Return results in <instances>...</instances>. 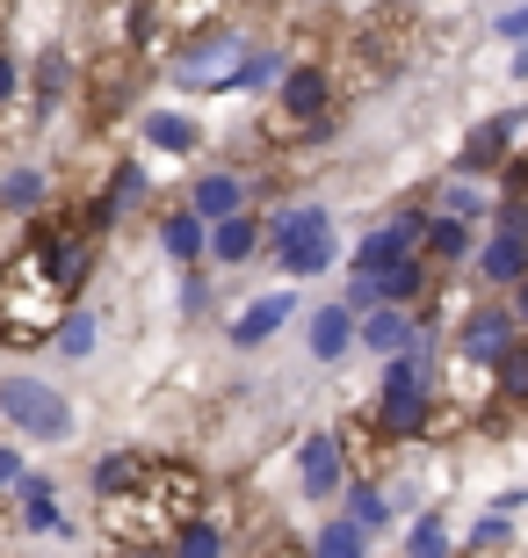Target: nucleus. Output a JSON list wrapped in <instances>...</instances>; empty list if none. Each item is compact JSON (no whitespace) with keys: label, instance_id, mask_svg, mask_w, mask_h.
<instances>
[{"label":"nucleus","instance_id":"nucleus-13","mask_svg":"<svg viewBox=\"0 0 528 558\" xmlns=\"http://www.w3.org/2000/svg\"><path fill=\"white\" fill-rule=\"evenodd\" d=\"M240 210H246L240 174H204V182L188 189V218H204V226H224V218H240Z\"/></svg>","mask_w":528,"mask_h":558},{"label":"nucleus","instance_id":"nucleus-9","mask_svg":"<svg viewBox=\"0 0 528 558\" xmlns=\"http://www.w3.org/2000/svg\"><path fill=\"white\" fill-rule=\"evenodd\" d=\"M275 81H283V87H275V102H283L290 124H319L326 102H333V73H326V65H283Z\"/></svg>","mask_w":528,"mask_h":558},{"label":"nucleus","instance_id":"nucleus-24","mask_svg":"<svg viewBox=\"0 0 528 558\" xmlns=\"http://www.w3.org/2000/svg\"><path fill=\"white\" fill-rule=\"evenodd\" d=\"M492 385H500V399H528V333L507 341V355L492 363Z\"/></svg>","mask_w":528,"mask_h":558},{"label":"nucleus","instance_id":"nucleus-2","mask_svg":"<svg viewBox=\"0 0 528 558\" xmlns=\"http://www.w3.org/2000/svg\"><path fill=\"white\" fill-rule=\"evenodd\" d=\"M59 319H65V298L44 276V240L29 232V247L8 254V269H0V341L8 349H44Z\"/></svg>","mask_w":528,"mask_h":558},{"label":"nucleus","instance_id":"nucleus-26","mask_svg":"<svg viewBox=\"0 0 528 558\" xmlns=\"http://www.w3.org/2000/svg\"><path fill=\"white\" fill-rule=\"evenodd\" d=\"M167 544H174V558H224V530H218V522H204V515L182 522Z\"/></svg>","mask_w":528,"mask_h":558},{"label":"nucleus","instance_id":"nucleus-11","mask_svg":"<svg viewBox=\"0 0 528 558\" xmlns=\"http://www.w3.org/2000/svg\"><path fill=\"white\" fill-rule=\"evenodd\" d=\"M470 269L486 276V283L514 290L528 276V240H521V232H486V247H470Z\"/></svg>","mask_w":528,"mask_h":558},{"label":"nucleus","instance_id":"nucleus-29","mask_svg":"<svg viewBox=\"0 0 528 558\" xmlns=\"http://www.w3.org/2000/svg\"><path fill=\"white\" fill-rule=\"evenodd\" d=\"M51 349L59 355H87L95 349V312H65L59 327H51Z\"/></svg>","mask_w":528,"mask_h":558},{"label":"nucleus","instance_id":"nucleus-20","mask_svg":"<svg viewBox=\"0 0 528 558\" xmlns=\"http://www.w3.org/2000/svg\"><path fill=\"white\" fill-rule=\"evenodd\" d=\"M145 145H160V153H196V117H182V109H152L145 117Z\"/></svg>","mask_w":528,"mask_h":558},{"label":"nucleus","instance_id":"nucleus-31","mask_svg":"<svg viewBox=\"0 0 528 558\" xmlns=\"http://www.w3.org/2000/svg\"><path fill=\"white\" fill-rule=\"evenodd\" d=\"M406 558H449V530L434 515L413 522V537H406Z\"/></svg>","mask_w":528,"mask_h":558},{"label":"nucleus","instance_id":"nucleus-10","mask_svg":"<svg viewBox=\"0 0 528 558\" xmlns=\"http://www.w3.org/2000/svg\"><path fill=\"white\" fill-rule=\"evenodd\" d=\"M528 117L514 109V117H492V124H478L464 138V153H456V182H470V174H492V167H507V138H521Z\"/></svg>","mask_w":528,"mask_h":558},{"label":"nucleus","instance_id":"nucleus-30","mask_svg":"<svg viewBox=\"0 0 528 558\" xmlns=\"http://www.w3.org/2000/svg\"><path fill=\"white\" fill-rule=\"evenodd\" d=\"M486 210H492V204H486L470 182H449V189H442V218H456V226H478Z\"/></svg>","mask_w":528,"mask_h":558},{"label":"nucleus","instance_id":"nucleus-25","mask_svg":"<svg viewBox=\"0 0 528 558\" xmlns=\"http://www.w3.org/2000/svg\"><path fill=\"white\" fill-rule=\"evenodd\" d=\"M311 558H369V530H355V522H326L319 544H311Z\"/></svg>","mask_w":528,"mask_h":558},{"label":"nucleus","instance_id":"nucleus-18","mask_svg":"<svg viewBox=\"0 0 528 558\" xmlns=\"http://www.w3.org/2000/svg\"><path fill=\"white\" fill-rule=\"evenodd\" d=\"M290 312H297V305H290L283 290H275V298H254V305H246L240 319H232V341H240V349H254V341H268V333L283 327Z\"/></svg>","mask_w":528,"mask_h":558},{"label":"nucleus","instance_id":"nucleus-19","mask_svg":"<svg viewBox=\"0 0 528 558\" xmlns=\"http://www.w3.org/2000/svg\"><path fill=\"white\" fill-rule=\"evenodd\" d=\"M333 486H341V435H311L305 442V494L326 500Z\"/></svg>","mask_w":528,"mask_h":558},{"label":"nucleus","instance_id":"nucleus-37","mask_svg":"<svg viewBox=\"0 0 528 558\" xmlns=\"http://www.w3.org/2000/svg\"><path fill=\"white\" fill-rule=\"evenodd\" d=\"M514 319H528V276L514 283Z\"/></svg>","mask_w":528,"mask_h":558},{"label":"nucleus","instance_id":"nucleus-14","mask_svg":"<svg viewBox=\"0 0 528 558\" xmlns=\"http://www.w3.org/2000/svg\"><path fill=\"white\" fill-rule=\"evenodd\" d=\"M420 254H434L427 269H456V262H470V226H456V218H442V210H427V218H420Z\"/></svg>","mask_w":528,"mask_h":558},{"label":"nucleus","instance_id":"nucleus-3","mask_svg":"<svg viewBox=\"0 0 528 558\" xmlns=\"http://www.w3.org/2000/svg\"><path fill=\"white\" fill-rule=\"evenodd\" d=\"M261 240L275 247V269H283V276L333 269V218H326L319 204H290L275 226H261Z\"/></svg>","mask_w":528,"mask_h":558},{"label":"nucleus","instance_id":"nucleus-1","mask_svg":"<svg viewBox=\"0 0 528 558\" xmlns=\"http://www.w3.org/2000/svg\"><path fill=\"white\" fill-rule=\"evenodd\" d=\"M196 508H204V478L188 472V464H145V478L131 486V494H116V500H102V522H109V537L116 544H160V537H174L182 522H196Z\"/></svg>","mask_w":528,"mask_h":558},{"label":"nucleus","instance_id":"nucleus-17","mask_svg":"<svg viewBox=\"0 0 528 558\" xmlns=\"http://www.w3.org/2000/svg\"><path fill=\"white\" fill-rule=\"evenodd\" d=\"M254 247H261V218H254V210H240V218L210 226V240H204V254H210V262H246Z\"/></svg>","mask_w":528,"mask_h":558},{"label":"nucleus","instance_id":"nucleus-35","mask_svg":"<svg viewBox=\"0 0 528 558\" xmlns=\"http://www.w3.org/2000/svg\"><path fill=\"white\" fill-rule=\"evenodd\" d=\"M15 81H22V73H15V51H0V109L15 102Z\"/></svg>","mask_w":528,"mask_h":558},{"label":"nucleus","instance_id":"nucleus-16","mask_svg":"<svg viewBox=\"0 0 528 558\" xmlns=\"http://www.w3.org/2000/svg\"><path fill=\"white\" fill-rule=\"evenodd\" d=\"M347 349H355V312L347 305H319L311 312V355H319V363H341Z\"/></svg>","mask_w":528,"mask_h":558},{"label":"nucleus","instance_id":"nucleus-28","mask_svg":"<svg viewBox=\"0 0 528 558\" xmlns=\"http://www.w3.org/2000/svg\"><path fill=\"white\" fill-rule=\"evenodd\" d=\"M65 81H73V59H65V51H44V65H37V117L65 102Z\"/></svg>","mask_w":528,"mask_h":558},{"label":"nucleus","instance_id":"nucleus-5","mask_svg":"<svg viewBox=\"0 0 528 558\" xmlns=\"http://www.w3.org/2000/svg\"><path fill=\"white\" fill-rule=\"evenodd\" d=\"M240 59H246L240 29H204V37L174 59V73H182L188 87H204V95H224V81H232V65H240Z\"/></svg>","mask_w":528,"mask_h":558},{"label":"nucleus","instance_id":"nucleus-36","mask_svg":"<svg viewBox=\"0 0 528 558\" xmlns=\"http://www.w3.org/2000/svg\"><path fill=\"white\" fill-rule=\"evenodd\" d=\"M15 478H22V457H15V450H0V494H8Z\"/></svg>","mask_w":528,"mask_h":558},{"label":"nucleus","instance_id":"nucleus-4","mask_svg":"<svg viewBox=\"0 0 528 558\" xmlns=\"http://www.w3.org/2000/svg\"><path fill=\"white\" fill-rule=\"evenodd\" d=\"M0 414L15 421L22 435H37V442H59V435L73 428V407H65L51 385H37V377H8V385H0Z\"/></svg>","mask_w":528,"mask_h":558},{"label":"nucleus","instance_id":"nucleus-21","mask_svg":"<svg viewBox=\"0 0 528 558\" xmlns=\"http://www.w3.org/2000/svg\"><path fill=\"white\" fill-rule=\"evenodd\" d=\"M145 464H152V457H138V450H116V457H102V464H95V500H116V494H131V486L145 478Z\"/></svg>","mask_w":528,"mask_h":558},{"label":"nucleus","instance_id":"nucleus-12","mask_svg":"<svg viewBox=\"0 0 528 558\" xmlns=\"http://www.w3.org/2000/svg\"><path fill=\"white\" fill-rule=\"evenodd\" d=\"M507 341H514V312H500V305H478V312H464V355L470 363H500L507 355Z\"/></svg>","mask_w":528,"mask_h":558},{"label":"nucleus","instance_id":"nucleus-15","mask_svg":"<svg viewBox=\"0 0 528 558\" xmlns=\"http://www.w3.org/2000/svg\"><path fill=\"white\" fill-rule=\"evenodd\" d=\"M363 283H369V298H377V305H398V312H406L413 298L427 290V254H406V262H391L384 276H363Z\"/></svg>","mask_w":528,"mask_h":558},{"label":"nucleus","instance_id":"nucleus-8","mask_svg":"<svg viewBox=\"0 0 528 558\" xmlns=\"http://www.w3.org/2000/svg\"><path fill=\"white\" fill-rule=\"evenodd\" d=\"M420 218H427V210H406V218H391V226L363 232V247H355V276H384L391 262L420 254Z\"/></svg>","mask_w":528,"mask_h":558},{"label":"nucleus","instance_id":"nucleus-32","mask_svg":"<svg viewBox=\"0 0 528 558\" xmlns=\"http://www.w3.org/2000/svg\"><path fill=\"white\" fill-rule=\"evenodd\" d=\"M384 515H391V500L369 494V486H355V500H347V522H355V530H377Z\"/></svg>","mask_w":528,"mask_h":558},{"label":"nucleus","instance_id":"nucleus-34","mask_svg":"<svg viewBox=\"0 0 528 558\" xmlns=\"http://www.w3.org/2000/svg\"><path fill=\"white\" fill-rule=\"evenodd\" d=\"M500 537H507V515H486L470 530V551H486V544H500Z\"/></svg>","mask_w":528,"mask_h":558},{"label":"nucleus","instance_id":"nucleus-38","mask_svg":"<svg viewBox=\"0 0 528 558\" xmlns=\"http://www.w3.org/2000/svg\"><path fill=\"white\" fill-rule=\"evenodd\" d=\"M268 558H311V551H297V544H275V551H268Z\"/></svg>","mask_w":528,"mask_h":558},{"label":"nucleus","instance_id":"nucleus-27","mask_svg":"<svg viewBox=\"0 0 528 558\" xmlns=\"http://www.w3.org/2000/svg\"><path fill=\"white\" fill-rule=\"evenodd\" d=\"M0 210H15V218L44 210V174H37V167H15V174L0 182Z\"/></svg>","mask_w":528,"mask_h":558},{"label":"nucleus","instance_id":"nucleus-6","mask_svg":"<svg viewBox=\"0 0 528 558\" xmlns=\"http://www.w3.org/2000/svg\"><path fill=\"white\" fill-rule=\"evenodd\" d=\"M434 421V385H377V435L384 442H420Z\"/></svg>","mask_w":528,"mask_h":558},{"label":"nucleus","instance_id":"nucleus-23","mask_svg":"<svg viewBox=\"0 0 528 558\" xmlns=\"http://www.w3.org/2000/svg\"><path fill=\"white\" fill-rule=\"evenodd\" d=\"M204 240H210V226H204V218H188V210H174V218L160 226V247L174 254V262H204Z\"/></svg>","mask_w":528,"mask_h":558},{"label":"nucleus","instance_id":"nucleus-22","mask_svg":"<svg viewBox=\"0 0 528 558\" xmlns=\"http://www.w3.org/2000/svg\"><path fill=\"white\" fill-rule=\"evenodd\" d=\"M8 494H22V522H29V530H65V522H59V508H51V478L22 472L15 486H8Z\"/></svg>","mask_w":528,"mask_h":558},{"label":"nucleus","instance_id":"nucleus-33","mask_svg":"<svg viewBox=\"0 0 528 558\" xmlns=\"http://www.w3.org/2000/svg\"><path fill=\"white\" fill-rule=\"evenodd\" d=\"M492 29H500L507 44H528V0H521V8H507V15L492 22Z\"/></svg>","mask_w":528,"mask_h":558},{"label":"nucleus","instance_id":"nucleus-7","mask_svg":"<svg viewBox=\"0 0 528 558\" xmlns=\"http://www.w3.org/2000/svg\"><path fill=\"white\" fill-rule=\"evenodd\" d=\"M355 341H363L369 355H406V349H420L427 341V319H413V312H398V305H369L363 319H355Z\"/></svg>","mask_w":528,"mask_h":558}]
</instances>
